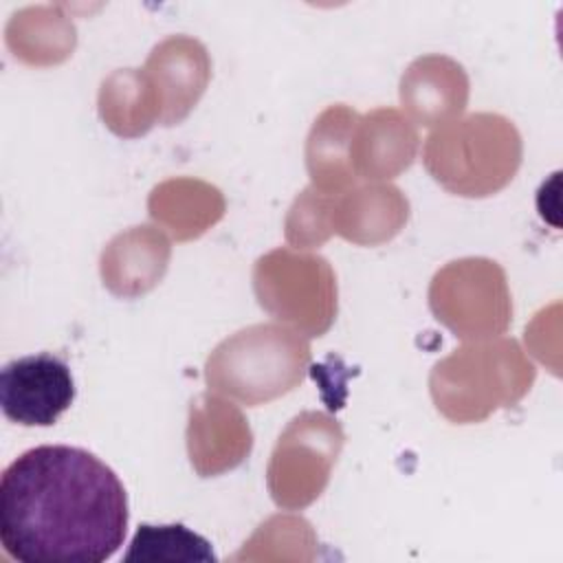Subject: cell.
Returning <instances> with one entry per match:
<instances>
[{"label": "cell", "mask_w": 563, "mask_h": 563, "mask_svg": "<svg viewBox=\"0 0 563 563\" xmlns=\"http://www.w3.org/2000/svg\"><path fill=\"white\" fill-rule=\"evenodd\" d=\"M343 429L323 411L295 416L277 438L266 468V486L284 510H301L325 490L343 449Z\"/></svg>", "instance_id": "7"}, {"label": "cell", "mask_w": 563, "mask_h": 563, "mask_svg": "<svg viewBox=\"0 0 563 563\" xmlns=\"http://www.w3.org/2000/svg\"><path fill=\"white\" fill-rule=\"evenodd\" d=\"M433 317L464 341L499 336L512 321L504 268L488 257H462L442 266L429 286Z\"/></svg>", "instance_id": "6"}, {"label": "cell", "mask_w": 563, "mask_h": 563, "mask_svg": "<svg viewBox=\"0 0 563 563\" xmlns=\"http://www.w3.org/2000/svg\"><path fill=\"white\" fill-rule=\"evenodd\" d=\"M125 561H216V554L205 537L191 532L183 523H141L132 537Z\"/></svg>", "instance_id": "18"}, {"label": "cell", "mask_w": 563, "mask_h": 563, "mask_svg": "<svg viewBox=\"0 0 563 563\" xmlns=\"http://www.w3.org/2000/svg\"><path fill=\"white\" fill-rule=\"evenodd\" d=\"M418 145L411 119L394 108H376L358 117L350 150L352 169L358 180L385 183L411 167Z\"/></svg>", "instance_id": "11"}, {"label": "cell", "mask_w": 563, "mask_h": 563, "mask_svg": "<svg viewBox=\"0 0 563 563\" xmlns=\"http://www.w3.org/2000/svg\"><path fill=\"white\" fill-rule=\"evenodd\" d=\"M409 220L407 196L387 183H367L334 196V233L358 246H378L400 233Z\"/></svg>", "instance_id": "14"}, {"label": "cell", "mask_w": 563, "mask_h": 563, "mask_svg": "<svg viewBox=\"0 0 563 563\" xmlns=\"http://www.w3.org/2000/svg\"><path fill=\"white\" fill-rule=\"evenodd\" d=\"M534 365L517 341H471L438 361L429 376L435 409L455 424L482 422L515 407L532 387Z\"/></svg>", "instance_id": "2"}, {"label": "cell", "mask_w": 563, "mask_h": 563, "mask_svg": "<svg viewBox=\"0 0 563 563\" xmlns=\"http://www.w3.org/2000/svg\"><path fill=\"white\" fill-rule=\"evenodd\" d=\"M128 532V495L95 453L42 444L0 477V541L24 563H101Z\"/></svg>", "instance_id": "1"}, {"label": "cell", "mask_w": 563, "mask_h": 563, "mask_svg": "<svg viewBox=\"0 0 563 563\" xmlns=\"http://www.w3.org/2000/svg\"><path fill=\"white\" fill-rule=\"evenodd\" d=\"M150 216L176 240H194L224 213L218 187L198 178H172L156 185L147 200Z\"/></svg>", "instance_id": "16"}, {"label": "cell", "mask_w": 563, "mask_h": 563, "mask_svg": "<svg viewBox=\"0 0 563 563\" xmlns=\"http://www.w3.org/2000/svg\"><path fill=\"white\" fill-rule=\"evenodd\" d=\"M172 246L161 229L141 224L114 235L101 253L103 286L117 297H139L161 284Z\"/></svg>", "instance_id": "12"}, {"label": "cell", "mask_w": 563, "mask_h": 563, "mask_svg": "<svg viewBox=\"0 0 563 563\" xmlns=\"http://www.w3.org/2000/svg\"><path fill=\"white\" fill-rule=\"evenodd\" d=\"M145 73L161 95V123L176 125L205 95L211 77V59L198 40L172 35L152 48L145 62Z\"/></svg>", "instance_id": "10"}, {"label": "cell", "mask_w": 563, "mask_h": 563, "mask_svg": "<svg viewBox=\"0 0 563 563\" xmlns=\"http://www.w3.org/2000/svg\"><path fill=\"white\" fill-rule=\"evenodd\" d=\"M358 114L343 106H328L312 123L306 139V167L312 187L323 194H343L356 187L352 169V136Z\"/></svg>", "instance_id": "15"}, {"label": "cell", "mask_w": 563, "mask_h": 563, "mask_svg": "<svg viewBox=\"0 0 563 563\" xmlns=\"http://www.w3.org/2000/svg\"><path fill=\"white\" fill-rule=\"evenodd\" d=\"M99 117L123 139L143 136L161 123V95L145 68H121L101 81Z\"/></svg>", "instance_id": "17"}, {"label": "cell", "mask_w": 563, "mask_h": 563, "mask_svg": "<svg viewBox=\"0 0 563 563\" xmlns=\"http://www.w3.org/2000/svg\"><path fill=\"white\" fill-rule=\"evenodd\" d=\"M468 101L464 68L444 55H424L409 64L400 79V103L418 125L453 121Z\"/></svg>", "instance_id": "13"}, {"label": "cell", "mask_w": 563, "mask_h": 563, "mask_svg": "<svg viewBox=\"0 0 563 563\" xmlns=\"http://www.w3.org/2000/svg\"><path fill=\"white\" fill-rule=\"evenodd\" d=\"M521 136L512 121L493 112L453 119L424 141L427 172L446 191L486 198L504 189L521 165Z\"/></svg>", "instance_id": "3"}, {"label": "cell", "mask_w": 563, "mask_h": 563, "mask_svg": "<svg viewBox=\"0 0 563 563\" xmlns=\"http://www.w3.org/2000/svg\"><path fill=\"white\" fill-rule=\"evenodd\" d=\"M334 196L336 194H323L310 185L295 198L284 222L288 244L295 249H317L334 235Z\"/></svg>", "instance_id": "19"}, {"label": "cell", "mask_w": 563, "mask_h": 563, "mask_svg": "<svg viewBox=\"0 0 563 563\" xmlns=\"http://www.w3.org/2000/svg\"><path fill=\"white\" fill-rule=\"evenodd\" d=\"M257 303L303 336H323L336 319L339 290L330 262L314 253L275 249L253 266Z\"/></svg>", "instance_id": "5"}, {"label": "cell", "mask_w": 563, "mask_h": 563, "mask_svg": "<svg viewBox=\"0 0 563 563\" xmlns=\"http://www.w3.org/2000/svg\"><path fill=\"white\" fill-rule=\"evenodd\" d=\"M310 343L284 323H255L220 341L205 363L207 385L246 407L271 402L306 378Z\"/></svg>", "instance_id": "4"}, {"label": "cell", "mask_w": 563, "mask_h": 563, "mask_svg": "<svg viewBox=\"0 0 563 563\" xmlns=\"http://www.w3.org/2000/svg\"><path fill=\"white\" fill-rule=\"evenodd\" d=\"M253 449L244 413L229 400L200 394L189 405L187 453L200 477H216L240 466Z\"/></svg>", "instance_id": "9"}, {"label": "cell", "mask_w": 563, "mask_h": 563, "mask_svg": "<svg viewBox=\"0 0 563 563\" xmlns=\"http://www.w3.org/2000/svg\"><path fill=\"white\" fill-rule=\"evenodd\" d=\"M75 400V380L64 358L40 352L15 358L0 374L2 413L22 427H51Z\"/></svg>", "instance_id": "8"}]
</instances>
